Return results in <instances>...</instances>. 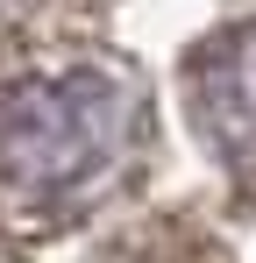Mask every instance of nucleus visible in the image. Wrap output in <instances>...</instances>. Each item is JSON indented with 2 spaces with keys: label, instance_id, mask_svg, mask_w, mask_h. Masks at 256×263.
Wrapping results in <instances>:
<instances>
[{
  "label": "nucleus",
  "instance_id": "nucleus-1",
  "mask_svg": "<svg viewBox=\"0 0 256 263\" xmlns=\"http://www.w3.org/2000/svg\"><path fill=\"white\" fill-rule=\"evenodd\" d=\"M135 142L142 100L114 71H57L0 100V178L36 206H64L114 185Z\"/></svg>",
  "mask_w": 256,
  "mask_h": 263
},
{
  "label": "nucleus",
  "instance_id": "nucleus-2",
  "mask_svg": "<svg viewBox=\"0 0 256 263\" xmlns=\"http://www.w3.org/2000/svg\"><path fill=\"white\" fill-rule=\"evenodd\" d=\"M192 114L199 135L221 149V164L256 185V29L221 36L192 57Z\"/></svg>",
  "mask_w": 256,
  "mask_h": 263
}]
</instances>
